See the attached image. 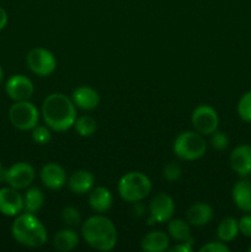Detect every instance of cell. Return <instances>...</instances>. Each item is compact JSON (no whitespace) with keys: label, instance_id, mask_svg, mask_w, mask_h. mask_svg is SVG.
<instances>
[{"label":"cell","instance_id":"obj_1","mask_svg":"<svg viewBox=\"0 0 251 252\" xmlns=\"http://www.w3.org/2000/svg\"><path fill=\"white\" fill-rule=\"evenodd\" d=\"M42 117L51 129L65 132L74 127L76 121V106L71 98L64 94H51L42 103Z\"/></svg>","mask_w":251,"mask_h":252},{"label":"cell","instance_id":"obj_2","mask_svg":"<svg viewBox=\"0 0 251 252\" xmlns=\"http://www.w3.org/2000/svg\"><path fill=\"white\" fill-rule=\"evenodd\" d=\"M81 234L88 245L97 251H111L117 244V229L112 220L105 216H94L86 219L81 226Z\"/></svg>","mask_w":251,"mask_h":252},{"label":"cell","instance_id":"obj_3","mask_svg":"<svg viewBox=\"0 0 251 252\" xmlns=\"http://www.w3.org/2000/svg\"><path fill=\"white\" fill-rule=\"evenodd\" d=\"M15 240L27 248H39L47 243V229L33 213H20L11 226Z\"/></svg>","mask_w":251,"mask_h":252},{"label":"cell","instance_id":"obj_4","mask_svg":"<svg viewBox=\"0 0 251 252\" xmlns=\"http://www.w3.org/2000/svg\"><path fill=\"white\" fill-rule=\"evenodd\" d=\"M152 191V181L145 174L130 171L123 175L118 182V193L121 198L129 203H138L149 196Z\"/></svg>","mask_w":251,"mask_h":252},{"label":"cell","instance_id":"obj_5","mask_svg":"<svg viewBox=\"0 0 251 252\" xmlns=\"http://www.w3.org/2000/svg\"><path fill=\"white\" fill-rule=\"evenodd\" d=\"M172 150L180 159L193 161L201 159L206 154L207 143L203 135L196 130H186L177 135L172 145Z\"/></svg>","mask_w":251,"mask_h":252},{"label":"cell","instance_id":"obj_6","mask_svg":"<svg viewBox=\"0 0 251 252\" xmlns=\"http://www.w3.org/2000/svg\"><path fill=\"white\" fill-rule=\"evenodd\" d=\"M9 121L16 129L32 130L39 121V111L32 102L17 101L10 107Z\"/></svg>","mask_w":251,"mask_h":252},{"label":"cell","instance_id":"obj_7","mask_svg":"<svg viewBox=\"0 0 251 252\" xmlns=\"http://www.w3.org/2000/svg\"><path fill=\"white\" fill-rule=\"evenodd\" d=\"M27 66L38 76H48L56 70L57 59L51 51L46 48H33L26 58Z\"/></svg>","mask_w":251,"mask_h":252},{"label":"cell","instance_id":"obj_8","mask_svg":"<svg viewBox=\"0 0 251 252\" xmlns=\"http://www.w3.org/2000/svg\"><path fill=\"white\" fill-rule=\"evenodd\" d=\"M191 121L194 130L202 135H211L218 129V113L209 105L197 106L192 112Z\"/></svg>","mask_w":251,"mask_h":252},{"label":"cell","instance_id":"obj_9","mask_svg":"<svg viewBox=\"0 0 251 252\" xmlns=\"http://www.w3.org/2000/svg\"><path fill=\"white\" fill-rule=\"evenodd\" d=\"M1 174L4 181L16 189H27L34 180V169L29 162H16Z\"/></svg>","mask_w":251,"mask_h":252},{"label":"cell","instance_id":"obj_10","mask_svg":"<svg viewBox=\"0 0 251 252\" xmlns=\"http://www.w3.org/2000/svg\"><path fill=\"white\" fill-rule=\"evenodd\" d=\"M150 218L149 224L154 223H165L170 221L175 212V203L171 196L167 193H157L154 198L152 199L149 206Z\"/></svg>","mask_w":251,"mask_h":252},{"label":"cell","instance_id":"obj_11","mask_svg":"<svg viewBox=\"0 0 251 252\" xmlns=\"http://www.w3.org/2000/svg\"><path fill=\"white\" fill-rule=\"evenodd\" d=\"M5 91L12 101H27L34 93V85L27 76L16 74L9 78L5 85Z\"/></svg>","mask_w":251,"mask_h":252},{"label":"cell","instance_id":"obj_12","mask_svg":"<svg viewBox=\"0 0 251 252\" xmlns=\"http://www.w3.org/2000/svg\"><path fill=\"white\" fill-rule=\"evenodd\" d=\"M24 211V196L14 187L0 189V213L6 217H16Z\"/></svg>","mask_w":251,"mask_h":252},{"label":"cell","instance_id":"obj_13","mask_svg":"<svg viewBox=\"0 0 251 252\" xmlns=\"http://www.w3.org/2000/svg\"><path fill=\"white\" fill-rule=\"evenodd\" d=\"M230 166L240 177L251 174V145L240 144L231 152Z\"/></svg>","mask_w":251,"mask_h":252},{"label":"cell","instance_id":"obj_14","mask_svg":"<svg viewBox=\"0 0 251 252\" xmlns=\"http://www.w3.org/2000/svg\"><path fill=\"white\" fill-rule=\"evenodd\" d=\"M39 179L47 189H61L66 184L65 170L56 162H49L42 167Z\"/></svg>","mask_w":251,"mask_h":252},{"label":"cell","instance_id":"obj_15","mask_svg":"<svg viewBox=\"0 0 251 252\" xmlns=\"http://www.w3.org/2000/svg\"><path fill=\"white\" fill-rule=\"evenodd\" d=\"M71 101L80 110L94 111L100 105V95L90 86H79L71 94Z\"/></svg>","mask_w":251,"mask_h":252},{"label":"cell","instance_id":"obj_16","mask_svg":"<svg viewBox=\"0 0 251 252\" xmlns=\"http://www.w3.org/2000/svg\"><path fill=\"white\" fill-rule=\"evenodd\" d=\"M186 218L192 226L207 225L213 218V209L204 202H197L187 209Z\"/></svg>","mask_w":251,"mask_h":252},{"label":"cell","instance_id":"obj_17","mask_svg":"<svg viewBox=\"0 0 251 252\" xmlns=\"http://www.w3.org/2000/svg\"><path fill=\"white\" fill-rule=\"evenodd\" d=\"M95 184V177L90 171L78 170L73 172L68 180V187L71 192L76 194H85L93 189Z\"/></svg>","mask_w":251,"mask_h":252},{"label":"cell","instance_id":"obj_18","mask_svg":"<svg viewBox=\"0 0 251 252\" xmlns=\"http://www.w3.org/2000/svg\"><path fill=\"white\" fill-rule=\"evenodd\" d=\"M170 238L164 231H150L140 241V248L145 252H164L169 249Z\"/></svg>","mask_w":251,"mask_h":252},{"label":"cell","instance_id":"obj_19","mask_svg":"<svg viewBox=\"0 0 251 252\" xmlns=\"http://www.w3.org/2000/svg\"><path fill=\"white\" fill-rule=\"evenodd\" d=\"M113 197L108 189L103 186H98L93 189L89 194V204L93 211L97 213H105L112 207Z\"/></svg>","mask_w":251,"mask_h":252},{"label":"cell","instance_id":"obj_20","mask_svg":"<svg viewBox=\"0 0 251 252\" xmlns=\"http://www.w3.org/2000/svg\"><path fill=\"white\" fill-rule=\"evenodd\" d=\"M233 201L240 211L251 212V181L243 179L233 187Z\"/></svg>","mask_w":251,"mask_h":252},{"label":"cell","instance_id":"obj_21","mask_svg":"<svg viewBox=\"0 0 251 252\" xmlns=\"http://www.w3.org/2000/svg\"><path fill=\"white\" fill-rule=\"evenodd\" d=\"M79 244V235L73 229H62L54 235L53 248L57 251L68 252L74 250Z\"/></svg>","mask_w":251,"mask_h":252},{"label":"cell","instance_id":"obj_22","mask_svg":"<svg viewBox=\"0 0 251 252\" xmlns=\"http://www.w3.org/2000/svg\"><path fill=\"white\" fill-rule=\"evenodd\" d=\"M44 203V194L38 187H31L24 196V211L27 213H36Z\"/></svg>","mask_w":251,"mask_h":252},{"label":"cell","instance_id":"obj_23","mask_svg":"<svg viewBox=\"0 0 251 252\" xmlns=\"http://www.w3.org/2000/svg\"><path fill=\"white\" fill-rule=\"evenodd\" d=\"M238 234L239 223L235 218H231V217L223 219L217 228V235H218L219 240L223 241V243L233 241L238 236Z\"/></svg>","mask_w":251,"mask_h":252},{"label":"cell","instance_id":"obj_24","mask_svg":"<svg viewBox=\"0 0 251 252\" xmlns=\"http://www.w3.org/2000/svg\"><path fill=\"white\" fill-rule=\"evenodd\" d=\"M167 231L172 239L181 241V243H185L192 238L188 221H185L184 219H170Z\"/></svg>","mask_w":251,"mask_h":252},{"label":"cell","instance_id":"obj_25","mask_svg":"<svg viewBox=\"0 0 251 252\" xmlns=\"http://www.w3.org/2000/svg\"><path fill=\"white\" fill-rule=\"evenodd\" d=\"M74 128L80 137H91L97 129V122L91 116H81L76 118Z\"/></svg>","mask_w":251,"mask_h":252},{"label":"cell","instance_id":"obj_26","mask_svg":"<svg viewBox=\"0 0 251 252\" xmlns=\"http://www.w3.org/2000/svg\"><path fill=\"white\" fill-rule=\"evenodd\" d=\"M238 115L243 121L251 123V91L244 94L239 100Z\"/></svg>","mask_w":251,"mask_h":252},{"label":"cell","instance_id":"obj_27","mask_svg":"<svg viewBox=\"0 0 251 252\" xmlns=\"http://www.w3.org/2000/svg\"><path fill=\"white\" fill-rule=\"evenodd\" d=\"M32 140L38 145L48 144L51 142V128L48 126H39L37 125L36 127L32 129Z\"/></svg>","mask_w":251,"mask_h":252},{"label":"cell","instance_id":"obj_28","mask_svg":"<svg viewBox=\"0 0 251 252\" xmlns=\"http://www.w3.org/2000/svg\"><path fill=\"white\" fill-rule=\"evenodd\" d=\"M62 220L68 226H78L81 223V214L74 207H65L62 211Z\"/></svg>","mask_w":251,"mask_h":252},{"label":"cell","instance_id":"obj_29","mask_svg":"<svg viewBox=\"0 0 251 252\" xmlns=\"http://www.w3.org/2000/svg\"><path fill=\"white\" fill-rule=\"evenodd\" d=\"M211 145L217 150H224L229 145V138L226 133L217 129L211 134Z\"/></svg>","mask_w":251,"mask_h":252},{"label":"cell","instance_id":"obj_30","mask_svg":"<svg viewBox=\"0 0 251 252\" xmlns=\"http://www.w3.org/2000/svg\"><path fill=\"white\" fill-rule=\"evenodd\" d=\"M181 167L176 162H170L162 170V176L166 181L169 182H175L180 179L181 176Z\"/></svg>","mask_w":251,"mask_h":252},{"label":"cell","instance_id":"obj_31","mask_svg":"<svg viewBox=\"0 0 251 252\" xmlns=\"http://www.w3.org/2000/svg\"><path fill=\"white\" fill-rule=\"evenodd\" d=\"M230 249L223 241H212L199 249V252H229Z\"/></svg>","mask_w":251,"mask_h":252},{"label":"cell","instance_id":"obj_32","mask_svg":"<svg viewBox=\"0 0 251 252\" xmlns=\"http://www.w3.org/2000/svg\"><path fill=\"white\" fill-rule=\"evenodd\" d=\"M239 223V233L243 234L246 238H251V214L241 217Z\"/></svg>","mask_w":251,"mask_h":252},{"label":"cell","instance_id":"obj_33","mask_svg":"<svg viewBox=\"0 0 251 252\" xmlns=\"http://www.w3.org/2000/svg\"><path fill=\"white\" fill-rule=\"evenodd\" d=\"M171 252H192V246L188 245L187 243H182L180 245L174 246L172 249H170Z\"/></svg>","mask_w":251,"mask_h":252},{"label":"cell","instance_id":"obj_34","mask_svg":"<svg viewBox=\"0 0 251 252\" xmlns=\"http://www.w3.org/2000/svg\"><path fill=\"white\" fill-rule=\"evenodd\" d=\"M7 25V12L2 6H0V31Z\"/></svg>","mask_w":251,"mask_h":252},{"label":"cell","instance_id":"obj_35","mask_svg":"<svg viewBox=\"0 0 251 252\" xmlns=\"http://www.w3.org/2000/svg\"><path fill=\"white\" fill-rule=\"evenodd\" d=\"M2 79H4V70H2L1 65H0V84H1Z\"/></svg>","mask_w":251,"mask_h":252},{"label":"cell","instance_id":"obj_36","mask_svg":"<svg viewBox=\"0 0 251 252\" xmlns=\"http://www.w3.org/2000/svg\"><path fill=\"white\" fill-rule=\"evenodd\" d=\"M0 172H1V161H0Z\"/></svg>","mask_w":251,"mask_h":252},{"label":"cell","instance_id":"obj_37","mask_svg":"<svg viewBox=\"0 0 251 252\" xmlns=\"http://www.w3.org/2000/svg\"><path fill=\"white\" fill-rule=\"evenodd\" d=\"M249 251H250V252H251V248H250V249H249Z\"/></svg>","mask_w":251,"mask_h":252}]
</instances>
